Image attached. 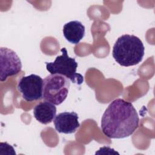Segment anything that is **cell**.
<instances>
[{
    "mask_svg": "<svg viewBox=\"0 0 155 155\" xmlns=\"http://www.w3.org/2000/svg\"><path fill=\"white\" fill-rule=\"evenodd\" d=\"M139 115L131 102L122 99L113 101L101 119V130L108 138L129 137L138 128Z\"/></svg>",
    "mask_w": 155,
    "mask_h": 155,
    "instance_id": "1",
    "label": "cell"
},
{
    "mask_svg": "<svg viewBox=\"0 0 155 155\" xmlns=\"http://www.w3.org/2000/svg\"><path fill=\"white\" fill-rule=\"evenodd\" d=\"M145 54L142 41L133 35L119 36L113 48L112 54L114 60L121 66L130 67L140 63Z\"/></svg>",
    "mask_w": 155,
    "mask_h": 155,
    "instance_id": "2",
    "label": "cell"
},
{
    "mask_svg": "<svg viewBox=\"0 0 155 155\" xmlns=\"http://www.w3.org/2000/svg\"><path fill=\"white\" fill-rule=\"evenodd\" d=\"M70 86V81L66 77L50 74L44 79L42 99L55 105H60L67 98Z\"/></svg>",
    "mask_w": 155,
    "mask_h": 155,
    "instance_id": "3",
    "label": "cell"
},
{
    "mask_svg": "<svg viewBox=\"0 0 155 155\" xmlns=\"http://www.w3.org/2000/svg\"><path fill=\"white\" fill-rule=\"evenodd\" d=\"M62 54L58 56L53 62H45L46 68L50 74H58L66 77L73 83L81 85L84 82L83 76L76 72L78 62L74 58L68 55L65 47L61 48Z\"/></svg>",
    "mask_w": 155,
    "mask_h": 155,
    "instance_id": "4",
    "label": "cell"
},
{
    "mask_svg": "<svg viewBox=\"0 0 155 155\" xmlns=\"http://www.w3.org/2000/svg\"><path fill=\"white\" fill-rule=\"evenodd\" d=\"M44 80L39 75L31 74L22 76L18 83V90L22 98L28 102L42 98Z\"/></svg>",
    "mask_w": 155,
    "mask_h": 155,
    "instance_id": "5",
    "label": "cell"
},
{
    "mask_svg": "<svg viewBox=\"0 0 155 155\" xmlns=\"http://www.w3.org/2000/svg\"><path fill=\"white\" fill-rule=\"evenodd\" d=\"M0 79L5 81L8 77L15 75L22 69V63L16 52L7 47L0 48Z\"/></svg>",
    "mask_w": 155,
    "mask_h": 155,
    "instance_id": "6",
    "label": "cell"
},
{
    "mask_svg": "<svg viewBox=\"0 0 155 155\" xmlns=\"http://www.w3.org/2000/svg\"><path fill=\"white\" fill-rule=\"evenodd\" d=\"M79 116L74 111H65L59 113L53 121L56 130L59 133L71 134L80 127Z\"/></svg>",
    "mask_w": 155,
    "mask_h": 155,
    "instance_id": "7",
    "label": "cell"
},
{
    "mask_svg": "<svg viewBox=\"0 0 155 155\" xmlns=\"http://www.w3.org/2000/svg\"><path fill=\"white\" fill-rule=\"evenodd\" d=\"M56 107L51 102L44 101L38 104L33 108L35 118L42 124H48L56 117Z\"/></svg>",
    "mask_w": 155,
    "mask_h": 155,
    "instance_id": "8",
    "label": "cell"
},
{
    "mask_svg": "<svg viewBox=\"0 0 155 155\" xmlns=\"http://www.w3.org/2000/svg\"><path fill=\"white\" fill-rule=\"evenodd\" d=\"M62 31L66 40L76 45L84 37L85 26L79 21H72L64 24Z\"/></svg>",
    "mask_w": 155,
    "mask_h": 155,
    "instance_id": "9",
    "label": "cell"
}]
</instances>
